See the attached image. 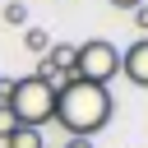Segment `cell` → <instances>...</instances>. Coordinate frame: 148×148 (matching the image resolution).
<instances>
[{
  "label": "cell",
  "instance_id": "1",
  "mask_svg": "<svg viewBox=\"0 0 148 148\" xmlns=\"http://www.w3.org/2000/svg\"><path fill=\"white\" fill-rule=\"evenodd\" d=\"M111 111H116V102H111V88H102V83L69 79L65 88H56V125L69 139H92L97 130H106Z\"/></svg>",
  "mask_w": 148,
  "mask_h": 148
},
{
  "label": "cell",
  "instance_id": "2",
  "mask_svg": "<svg viewBox=\"0 0 148 148\" xmlns=\"http://www.w3.org/2000/svg\"><path fill=\"white\" fill-rule=\"evenodd\" d=\"M5 106L18 116V125L42 130V125H51V120H56V83H46V79H37V74H23V79H14V83H9Z\"/></svg>",
  "mask_w": 148,
  "mask_h": 148
},
{
  "label": "cell",
  "instance_id": "3",
  "mask_svg": "<svg viewBox=\"0 0 148 148\" xmlns=\"http://www.w3.org/2000/svg\"><path fill=\"white\" fill-rule=\"evenodd\" d=\"M120 74V46L116 42H106V37H92V42H83L79 46V56H74V79H83V83H111Z\"/></svg>",
  "mask_w": 148,
  "mask_h": 148
},
{
  "label": "cell",
  "instance_id": "4",
  "mask_svg": "<svg viewBox=\"0 0 148 148\" xmlns=\"http://www.w3.org/2000/svg\"><path fill=\"white\" fill-rule=\"evenodd\" d=\"M120 74H125L134 88H148V37H139L134 46L120 51Z\"/></svg>",
  "mask_w": 148,
  "mask_h": 148
},
{
  "label": "cell",
  "instance_id": "5",
  "mask_svg": "<svg viewBox=\"0 0 148 148\" xmlns=\"http://www.w3.org/2000/svg\"><path fill=\"white\" fill-rule=\"evenodd\" d=\"M5 148H46V139H42V130H32V125H18V130L5 139Z\"/></svg>",
  "mask_w": 148,
  "mask_h": 148
},
{
  "label": "cell",
  "instance_id": "6",
  "mask_svg": "<svg viewBox=\"0 0 148 148\" xmlns=\"http://www.w3.org/2000/svg\"><path fill=\"white\" fill-rule=\"evenodd\" d=\"M23 42H28V51H37V56H46V51H51V32H46V28H28V37H23Z\"/></svg>",
  "mask_w": 148,
  "mask_h": 148
},
{
  "label": "cell",
  "instance_id": "7",
  "mask_svg": "<svg viewBox=\"0 0 148 148\" xmlns=\"http://www.w3.org/2000/svg\"><path fill=\"white\" fill-rule=\"evenodd\" d=\"M14 130H18V116H14V111H9L5 102H0V143H5V139H9Z\"/></svg>",
  "mask_w": 148,
  "mask_h": 148
},
{
  "label": "cell",
  "instance_id": "8",
  "mask_svg": "<svg viewBox=\"0 0 148 148\" xmlns=\"http://www.w3.org/2000/svg\"><path fill=\"white\" fill-rule=\"evenodd\" d=\"M5 23H14V28H18V23H28V9H23L18 0H9V5H5Z\"/></svg>",
  "mask_w": 148,
  "mask_h": 148
},
{
  "label": "cell",
  "instance_id": "9",
  "mask_svg": "<svg viewBox=\"0 0 148 148\" xmlns=\"http://www.w3.org/2000/svg\"><path fill=\"white\" fill-rule=\"evenodd\" d=\"M134 23H139V28H143V32H148V0H143V5H139V9H134Z\"/></svg>",
  "mask_w": 148,
  "mask_h": 148
},
{
  "label": "cell",
  "instance_id": "10",
  "mask_svg": "<svg viewBox=\"0 0 148 148\" xmlns=\"http://www.w3.org/2000/svg\"><path fill=\"white\" fill-rule=\"evenodd\" d=\"M60 148H92V139H65Z\"/></svg>",
  "mask_w": 148,
  "mask_h": 148
},
{
  "label": "cell",
  "instance_id": "11",
  "mask_svg": "<svg viewBox=\"0 0 148 148\" xmlns=\"http://www.w3.org/2000/svg\"><path fill=\"white\" fill-rule=\"evenodd\" d=\"M111 5H116V9H139L143 0H111Z\"/></svg>",
  "mask_w": 148,
  "mask_h": 148
},
{
  "label": "cell",
  "instance_id": "12",
  "mask_svg": "<svg viewBox=\"0 0 148 148\" xmlns=\"http://www.w3.org/2000/svg\"><path fill=\"white\" fill-rule=\"evenodd\" d=\"M5 97H9V79H0V102H5Z\"/></svg>",
  "mask_w": 148,
  "mask_h": 148
}]
</instances>
